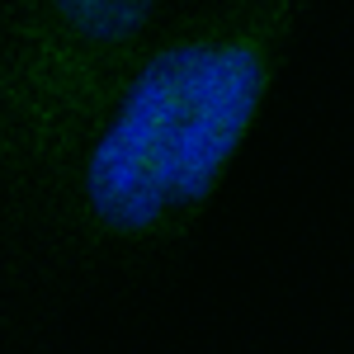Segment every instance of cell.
<instances>
[{"instance_id": "obj_2", "label": "cell", "mask_w": 354, "mask_h": 354, "mask_svg": "<svg viewBox=\"0 0 354 354\" xmlns=\"http://www.w3.org/2000/svg\"><path fill=\"white\" fill-rule=\"evenodd\" d=\"M170 0H0V354H57L43 245L57 189Z\"/></svg>"}, {"instance_id": "obj_1", "label": "cell", "mask_w": 354, "mask_h": 354, "mask_svg": "<svg viewBox=\"0 0 354 354\" xmlns=\"http://www.w3.org/2000/svg\"><path fill=\"white\" fill-rule=\"evenodd\" d=\"M317 0H170L57 189L43 312L137 307L170 288L232 185Z\"/></svg>"}]
</instances>
